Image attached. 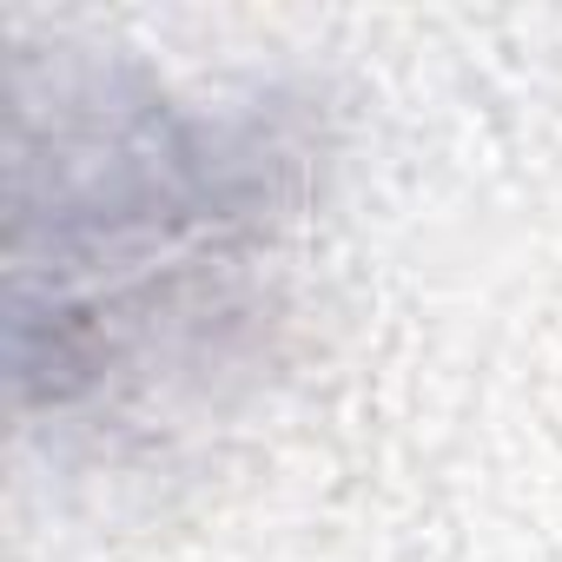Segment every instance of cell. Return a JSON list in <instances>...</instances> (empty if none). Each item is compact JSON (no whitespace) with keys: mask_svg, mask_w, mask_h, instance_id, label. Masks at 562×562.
Masks as SVG:
<instances>
[{"mask_svg":"<svg viewBox=\"0 0 562 562\" xmlns=\"http://www.w3.org/2000/svg\"><path fill=\"white\" fill-rule=\"evenodd\" d=\"M312 192V126L285 100H205L153 74L60 60L21 93L14 358L47 417L218 364Z\"/></svg>","mask_w":562,"mask_h":562,"instance_id":"6da1fadb","label":"cell"}]
</instances>
